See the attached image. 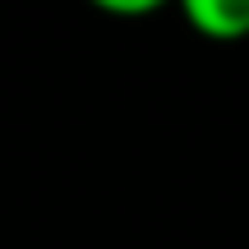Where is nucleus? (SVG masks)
<instances>
[{"instance_id": "nucleus-1", "label": "nucleus", "mask_w": 249, "mask_h": 249, "mask_svg": "<svg viewBox=\"0 0 249 249\" xmlns=\"http://www.w3.org/2000/svg\"><path fill=\"white\" fill-rule=\"evenodd\" d=\"M180 14L203 42L231 46L249 37V0H185Z\"/></svg>"}, {"instance_id": "nucleus-2", "label": "nucleus", "mask_w": 249, "mask_h": 249, "mask_svg": "<svg viewBox=\"0 0 249 249\" xmlns=\"http://www.w3.org/2000/svg\"><path fill=\"white\" fill-rule=\"evenodd\" d=\"M97 9H102V14H124V18H143V14H157V0H134V5H129V0H97Z\"/></svg>"}]
</instances>
